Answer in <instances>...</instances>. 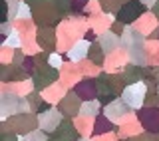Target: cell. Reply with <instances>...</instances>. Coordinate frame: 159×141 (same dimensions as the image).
<instances>
[{
  "label": "cell",
  "instance_id": "obj_1",
  "mask_svg": "<svg viewBox=\"0 0 159 141\" xmlns=\"http://www.w3.org/2000/svg\"><path fill=\"white\" fill-rule=\"evenodd\" d=\"M143 10H145V6H143L141 0H129V2L123 4L121 10L117 12V18H119V22L129 24V22H133V20H135Z\"/></svg>",
  "mask_w": 159,
  "mask_h": 141
},
{
  "label": "cell",
  "instance_id": "obj_3",
  "mask_svg": "<svg viewBox=\"0 0 159 141\" xmlns=\"http://www.w3.org/2000/svg\"><path fill=\"white\" fill-rule=\"evenodd\" d=\"M86 50H88V44H86V42L78 44V46L72 50V58H74V60H78V58H84V56H86Z\"/></svg>",
  "mask_w": 159,
  "mask_h": 141
},
{
  "label": "cell",
  "instance_id": "obj_4",
  "mask_svg": "<svg viewBox=\"0 0 159 141\" xmlns=\"http://www.w3.org/2000/svg\"><path fill=\"white\" fill-rule=\"evenodd\" d=\"M149 2H151V0H145V4H149Z\"/></svg>",
  "mask_w": 159,
  "mask_h": 141
},
{
  "label": "cell",
  "instance_id": "obj_2",
  "mask_svg": "<svg viewBox=\"0 0 159 141\" xmlns=\"http://www.w3.org/2000/svg\"><path fill=\"white\" fill-rule=\"evenodd\" d=\"M143 92H145V88H143L141 84L129 85L125 89V93H123V99H125V103H129V105H139L143 102Z\"/></svg>",
  "mask_w": 159,
  "mask_h": 141
}]
</instances>
